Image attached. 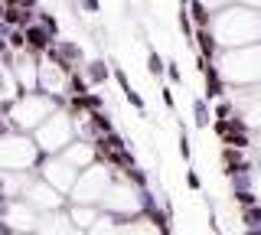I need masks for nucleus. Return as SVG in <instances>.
<instances>
[{
	"instance_id": "1",
	"label": "nucleus",
	"mask_w": 261,
	"mask_h": 235,
	"mask_svg": "<svg viewBox=\"0 0 261 235\" xmlns=\"http://www.w3.org/2000/svg\"><path fill=\"white\" fill-rule=\"evenodd\" d=\"M150 186H134L124 173L114 180L108 196L98 202L92 222H75L65 209V193L33 206L23 196L0 202V235H173L170 213Z\"/></svg>"
},
{
	"instance_id": "2",
	"label": "nucleus",
	"mask_w": 261,
	"mask_h": 235,
	"mask_svg": "<svg viewBox=\"0 0 261 235\" xmlns=\"http://www.w3.org/2000/svg\"><path fill=\"white\" fill-rule=\"evenodd\" d=\"M225 79H222V69H219V66H212V62H209V66H206V72H202V98H206V101H219V98H225Z\"/></svg>"
},
{
	"instance_id": "3",
	"label": "nucleus",
	"mask_w": 261,
	"mask_h": 235,
	"mask_svg": "<svg viewBox=\"0 0 261 235\" xmlns=\"http://www.w3.org/2000/svg\"><path fill=\"white\" fill-rule=\"evenodd\" d=\"M82 75H85V82L88 88H101V85H108L111 82V66L105 59H85L82 62Z\"/></svg>"
},
{
	"instance_id": "4",
	"label": "nucleus",
	"mask_w": 261,
	"mask_h": 235,
	"mask_svg": "<svg viewBox=\"0 0 261 235\" xmlns=\"http://www.w3.org/2000/svg\"><path fill=\"white\" fill-rule=\"evenodd\" d=\"M23 36H27V53H33V56H43L49 46L56 43V36H49L39 23H30V27L23 30Z\"/></svg>"
},
{
	"instance_id": "5",
	"label": "nucleus",
	"mask_w": 261,
	"mask_h": 235,
	"mask_svg": "<svg viewBox=\"0 0 261 235\" xmlns=\"http://www.w3.org/2000/svg\"><path fill=\"white\" fill-rule=\"evenodd\" d=\"M196 46H199V56H206V59H212V62L222 56V46L216 43V36L209 33V27H202V30L193 33V53H196Z\"/></svg>"
},
{
	"instance_id": "6",
	"label": "nucleus",
	"mask_w": 261,
	"mask_h": 235,
	"mask_svg": "<svg viewBox=\"0 0 261 235\" xmlns=\"http://www.w3.org/2000/svg\"><path fill=\"white\" fill-rule=\"evenodd\" d=\"M56 49L65 62H72L75 69H82V62H85V49L75 43V39H56Z\"/></svg>"
},
{
	"instance_id": "7",
	"label": "nucleus",
	"mask_w": 261,
	"mask_h": 235,
	"mask_svg": "<svg viewBox=\"0 0 261 235\" xmlns=\"http://www.w3.org/2000/svg\"><path fill=\"white\" fill-rule=\"evenodd\" d=\"M190 111H193V124L196 127H209L212 124V105L202 98V95H199V98H193Z\"/></svg>"
},
{
	"instance_id": "8",
	"label": "nucleus",
	"mask_w": 261,
	"mask_h": 235,
	"mask_svg": "<svg viewBox=\"0 0 261 235\" xmlns=\"http://www.w3.org/2000/svg\"><path fill=\"white\" fill-rule=\"evenodd\" d=\"M85 121L95 127V134H111V131H118V124L111 121V115H108L105 108H101V111H88Z\"/></svg>"
},
{
	"instance_id": "9",
	"label": "nucleus",
	"mask_w": 261,
	"mask_h": 235,
	"mask_svg": "<svg viewBox=\"0 0 261 235\" xmlns=\"http://www.w3.org/2000/svg\"><path fill=\"white\" fill-rule=\"evenodd\" d=\"M186 13H190V20H193V27L196 30H202V27H209V7H206V0H190L186 4Z\"/></svg>"
},
{
	"instance_id": "10",
	"label": "nucleus",
	"mask_w": 261,
	"mask_h": 235,
	"mask_svg": "<svg viewBox=\"0 0 261 235\" xmlns=\"http://www.w3.org/2000/svg\"><path fill=\"white\" fill-rule=\"evenodd\" d=\"M65 95H85L88 92V82H85V75H82V69H75L69 79H65V88H62Z\"/></svg>"
},
{
	"instance_id": "11",
	"label": "nucleus",
	"mask_w": 261,
	"mask_h": 235,
	"mask_svg": "<svg viewBox=\"0 0 261 235\" xmlns=\"http://www.w3.org/2000/svg\"><path fill=\"white\" fill-rule=\"evenodd\" d=\"M163 66H167V59H163L153 46H147V72H150L153 79H163Z\"/></svg>"
},
{
	"instance_id": "12",
	"label": "nucleus",
	"mask_w": 261,
	"mask_h": 235,
	"mask_svg": "<svg viewBox=\"0 0 261 235\" xmlns=\"http://www.w3.org/2000/svg\"><path fill=\"white\" fill-rule=\"evenodd\" d=\"M75 98H79V105H82V111H85V115H88V111H101L105 108V98L98 92H92V88H88L85 95H75Z\"/></svg>"
},
{
	"instance_id": "13",
	"label": "nucleus",
	"mask_w": 261,
	"mask_h": 235,
	"mask_svg": "<svg viewBox=\"0 0 261 235\" xmlns=\"http://www.w3.org/2000/svg\"><path fill=\"white\" fill-rule=\"evenodd\" d=\"M36 23H39V27L46 30L49 36H56V39H59V20H56V17H53L49 10H36Z\"/></svg>"
},
{
	"instance_id": "14",
	"label": "nucleus",
	"mask_w": 261,
	"mask_h": 235,
	"mask_svg": "<svg viewBox=\"0 0 261 235\" xmlns=\"http://www.w3.org/2000/svg\"><path fill=\"white\" fill-rule=\"evenodd\" d=\"M7 46H10V53H23V49H27V36H23V30H10V33H7Z\"/></svg>"
},
{
	"instance_id": "15",
	"label": "nucleus",
	"mask_w": 261,
	"mask_h": 235,
	"mask_svg": "<svg viewBox=\"0 0 261 235\" xmlns=\"http://www.w3.org/2000/svg\"><path fill=\"white\" fill-rule=\"evenodd\" d=\"M176 150H179V157H183V160H193V141H190V131H186V134H179Z\"/></svg>"
},
{
	"instance_id": "16",
	"label": "nucleus",
	"mask_w": 261,
	"mask_h": 235,
	"mask_svg": "<svg viewBox=\"0 0 261 235\" xmlns=\"http://www.w3.org/2000/svg\"><path fill=\"white\" fill-rule=\"evenodd\" d=\"M163 75H170V82L173 85H183V72H179V66L173 59H167V66H163Z\"/></svg>"
},
{
	"instance_id": "17",
	"label": "nucleus",
	"mask_w": 261,
	"mask_h": 235,
	"mask_svg": "<svg viewBox=\"0 0 261 235\" xmlns=\"http://www.w3.org/2000/svg\"><path fill=\"white\" fill-rule=\"evenodd\" d=\"M232 111H235V105H232V101L219 98V101H216V108H212V118H232Z\"/></svg>"
},
{
	"instance_id": "18",
	"label": "nucleus",
	"mask_w": 261,
	"mask_h": 235,
	"mask_svg": "<svg viewBox=\"0 0 261 235\" xmlns=\"http://www.w3.org/2000/svg\"><path fill=\"white\" fill-rule=\"evenodd\" d=\"M160 101L170 108V115H176V98H173V92H170V85H163V88H160Z\"/></svg>"
},
{
	"instance_id": "19",
	"label": "nucleus",
	"mask_w": 261,
	"mask_h": 235,
	"mask_svg": "<svg viewBox=\"0 0 261 235\" xmlns=\"http://www.w3.org/2000/svg\"><path fill=\"white\" fill-rule=\"evenodd\" d=\"M4 7H20V10H39V0H4Z\"/></svg>"
},
{
	"instance_id": "20",
	"label": "nucleus",
	"mask_w": 261,
	"mask_h": 235,
	"mask_svg": "<svg viewBox=\"0 0 261 235\" xmlns=\"http://www.w3.org/2000/svg\"><path fill=\"white\" fill-rule=\"evenodd\" d=\"M186 186H190V190H202V180H199L196 170H186Z\"/></svg>"
},
{
	"instance_id": "21",
	"label": "nucleus",
	"mask_w": 261,
	"mask_h": 235,
	"mask_svg": "<svg viewBox=\"0 0 261 235\" xmlns=\"http://www.w3.org/2000/svg\"><path fill=\"white\" fill-rule=\"evenodd\" d=\"M85 13H101V0H79Z\"/></svg>"
},
{
	"instance_id": "22",
	"label": "nucleus",
	"mask_w": 261,
	"mask_h": 235,
	"mask_svg": "<svg viewBox=\"0 0 261 235\" xmlns=\"http://www.w3.org/2000/svg\"><path fill=\"white\" fill-rule=\"evenodd\" d=\"M7 49H10V46H7V36H0V56H4Z\"/></svg>"
},
{
	"instance_id": "23",
	"label": "nucleus",
	"mask_w": 261,
	"mask_h": 235,
	"mask_svg": "<svg viewBox=\"0 0 261 235\" xmlns=\"http://www.w3.org/2000/svg\"><path fill=\"white\" fill-rule=\"evenodd\" d=\"M0 4H4V0H0Z\"/></svg>"
}]
</instances>
